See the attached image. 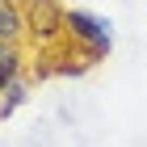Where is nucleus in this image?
Instances as JSON below:
<instances>
[{
	"label": "nucleus",
	"instance_id": "obj_4",
	"mask_svg": "<svg viewBox=\"0 0 147 147\" xmlns=\"http://www.w3.org/2000/svg\"><path fill=\"white\" fill-rule=\"evenodd\" d=\"M17 80H25V51L21 42H0V92Z\"/></svg>",
	"mask_w": 147,
	"mask_h": 147
},
{
	"label": "nucleus",
	"instance_id": "obj_1",
	"mask_svg": "<svg viewBox=\"0 0 147 147\" xmlns=\"http://www.w3.org/2000/svg\"><path fill=\"white\" fill-rule=\"evenodd\" d=\"M113 38L118 34H113L109 17H101V13H92V9H67V42L76 46L88 63H101V59L109 55Z\"/></svg>",
	"mask_w": 147,
	"mask_h": 147
},
{
	"label": "nucleus",
	"instance_id": "obj_5",
	"mask_svg": "<svg viewBox=\"0 0 147 147\" xmlns=\"http://www.w3.org/2000/svg\"><path fill=\"white\" fill-rule=\"evenodd\" d=\"M88 67H92V63L80 55L76 46H63V51H55V55H51V71H55V76H63V80H80Z\"/></svg>",
	"mask_w": 147,
	"mask_h": 147
},
{
	"label": "nucleus",
	"instance_id": "obj_2",
	"mask_svg": "<svg viewBox=\"0 0 147 147\" xmlns=\"http://www.w3.org/2000/svg\"><path fill=\"white\" fill-rule=\"evenodd\" d=\"M25 38L46 51L67 42V9L59 0H25Z\"/></svg>",
	"mask_w": 147,
	"mask_h": 147
},
{
	"label": "nucleus",
	"instance_id": "obj_3",
	"mask_svg": "<svg viewBox=\"0 0 147 147\" xmlns=\"http://www.w3.org/2000/svg\"><path fill=\"white\" fill-rule=\"evenodd\" d=\"M25 38V0H0V42Z\"/></svg>",
	"mask_w": 147,
	"mask_h": 147
},
{
	"label": "nucleus",
	"instance_id": "obj_6",
	"mask_svg": "<svg viewBox=\"0 0 147 147\" xmlns=\"http://www.w3.org/2000/svg\"><path fill=\"white\" fill-rule=\"evenodd\" d=\"M25 101H30V80H17V84H9V88L0 92V122H4V118H13V113L21 109Z\"/></svg>",
	"mask_w": 147,
	"mask_h": 147
}]
</instances>
